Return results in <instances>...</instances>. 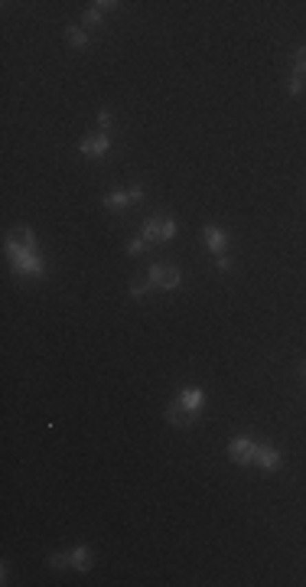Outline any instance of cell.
Masks as SVG:
<instances>
[{"label": "cell", "mask_w": 306, "mask_h": 587, "mask_svg": "<svg viewBox=\"0 0 306 587\" xmlns=\"http://www.w3.org/2000/svg\"><path fill=\"white\" fill-rule=\"evenodd\" d=\"M287 92H290V95H300V92H303V82H296V78H290V85H287Z\"/></svg>", "instance_id": "cell-18"}, {"label": "cell", "mask_w": 306, "mask_h": 587, "mask_svg": "<svg viewBox=\"0 0 306 587\" xmlns=\"http://www.w3.org/2000/svg\"><path fill=\"white\" fill-rule=\"evenodd\" d=\"M52 568H78V571H88L91 568V551L85 545H78L72 551H62V555H52L50 558Z\"/></svg>", "instance_id": "cell-1"}, {"label": "cell", "mask_w": 306, "mask_h": 587, "mask_svg": "<svg viewBox=\"0 0 306 587\" xmlns=\"http://www.w3.org/2000/svg\"><path fill=\"white\" fill-rule=\"evenodd\" d=\"M173 235H176V222L170 215H153L150 222H144V232H140V238H147V242H166Z\"/></svg>", "instance_id": "cell-2"}, {"label": "cell", "mask_w": 306, "mask_h": 587, "mask_svg": "<svg viewBox=\"0 0 306 587\" xmlns=\"http://www.w3.org/2000/svg\"><path fill=\"white\" fill-rule=\"evenodd\" d=\"M144 248H147V238H134V242L127 245V255H140Z\"/></svg>", "instance_id": "cell-16"}, {"label": "cell", "mask_w": 306, "mask_h": 587, "mask_svg": "<svg viewBox=\"0 0 306 587\" xmlns=\"http://www.w3.org/2000/svg\"><path fill=\"white\" fill-rule=\"evenodd\" d=\"M78 147H82V153H85V157H105V153H108V147H111V138L105 134V131H98V134H85Z\"/></svg>", "instance_id": "cell-8"}, {"label": "cell", "mask_w": 306, "mask_h": 587, "mask_svg": "<svg viewBox=\"0 0 306 587\" xmlns=\"http://www.w3.org/2000/svg\"><path fill=\"white\" fill-rule=\"evenodd\" d=\"M254 453H257V444L251 438H234L228 444V457L234 463H254Z\"/></svg>", "instance_id": "cell-7"}, {"label": "cell", "mask_w": 306, "mask_h": 587, "mask_svg": "<svg viewBox=\"0 0 306 587\" xmlns=\"http://www.w3.org/2000/svg\"><path fill=\"white\" fill-rule=\"evenodd\" d=\"M13 271L17 275H43L46 264L39 258V251H23V255H13Z\"/></svg>", "instance_id": "cell-5"}, {"label": "cell", "mask_w": 306, "mask_h": 587, "mask_svg": "<svg viewBox=\"0 0 306 587\" xmlns=\"http://www.w3.org/2000/svg\"><path fill=\"white\" fill-rule=\"evenodd\" d=\"M254 463H257V467H261V470H277V467H281V463H283V457H281V450L267 447V444H257Z\"/></svg>", "instance_id": "cell-9"}, {"label": "cell", "mask_w": 306, "mask_h": 587, "mask_svg": "<svg viewBox=\"0 0 306 587\" xmlns=\"http://www.w3.org/2000/svg\"><path fill=\"white\" fill-rule=\"evenodd\" d=\"M150 288H153V281H150V277H140V281H134V284H131V297H147L150 294Z\"/></svg>", "instance_id": "cell-15"}, {"label": "cell", "mask_w": 306, "mask_h": 587, "mask_svg": "<svg viewBox=\"0 0 306 587\" xmlns=\"http://www.w3.org/2000/svg\"><path fill=\"white\" fill-rule=\"evenodd\" d=\"M98 125L105 127V131H108V127H111V114H108V111H98Z\"/></svg>", "instance_id": "cell-19"}, {"label": "cell", "mask_w": 306, "mask_h": 587, "mask_svg": "<svg viewBox=\"0 0 306 587\" xmlns=\"http://www.w3.org/2000/svg\"><path fill=\"white\" fill-rule=\"evenodd\" d=\"M202 238H206V245L215 251V255H225V248H228V235L221 232L219 225H206V228H202Z\"/></svg>", "instance_id": "cell-10"}, {"label": "cell", "mask_w": 306, "mask_h": 587, "mask_svg": "<svg viewBox=\"0 0 306 587\" xmlns=\"http://www.w3.org/2000/svg\"><path fill=\"white\" fill-rule=\"evenodd\" d=\"M147 277L153 281V288H160V290H173V288H179V284H183L179 268H173V264H153Z\"/></svg>", "instance_id": "cell-3"}, {"label": "cell", "mask_w": 306, "mask_h": 587, "mask_svg": "<svg viewBox=\"0 0 306 587\" xmlns=\"http://www.w3.org/2000/svg\"><path fill=\"white\" fill-rule=\"evenodd\" d=\"M65 39H69L72 46H78V50H82V46H88L85 30H78V26H69V30H65Z\"/></svg>", "instance_id": "cell-14"}, {"label": "cell", "mask_w": 306, "mask_h": 587, "mask_svg": "<svg viewBox=\"0 0 306 587\" xmlns=\"http://www.w3.org/2000/svg\"><path fill=\"white\" fill-rule=\"evenodd\" d=\"M23 251H36V242H33V232L30 228H13L7 235V255H23Z\"/></svg>", "instance_id": "cell-4"}, {"label": "cell", "mask_w": 306, "mask_h": 587, "mask_svg": "<svg viewBox=\"0 0 306 587\" xmlns=\"http://www.w3.org/2000/svg\"><path fill=\"white\" fill-rule=\"evenodd\" d=\"M219 271H232V258H225V255H219Z\"/></svg>", "instance_id": "cell-20"}, {"label": "cell", "mask_w": 306, "mask_h": 587, "mask_svg": "<svg viewBox=\"0 0 306 587\" xmlns=\"http://www.w3.org/2000/svg\"><path fill=\"white\" fill-rule=\"evenodd\" d=\"M140 200H144V189H140V186L118 189V193H108V196H105V209H124V206L140 202Z\"/></svg>", "instance_id": "cell-6"}, {"label": "cell", "mask_w": 306, "mask_h": 587, "mask_svg": "<svg viewBox=\"0 0 306 587\" xmlns=\"http://www.w3.org/2000/svg\"><path fill=\"white\" fill-rule=\"evenodd\" d=\"M179 405H186V408H189V412H202V405H206V395H202V388H183V392H179Z\"/></svg>", "instance_id": "cell-12"}, {"label": "cell", "mask_w": 306, "mask_h": 587, "mask_svg": "<svg viewBox=\"0 0 306 587\" xmlns=\"http://www.w3.org/2000/svg\"><path fill=\"white\" fill-rule=\"evenodd\" d=\"M303 372H306V369H303Z\"/></svg>", "instance_id": "cell-21"}, {"label": "cell", "mask_w": 306, "mask_h": 587, "mask_svg": "<svg viewBox=\"0 0 306 587\" xmlns=\"http://www.w3.org/2000/svg\"><path fill=\"white\" fill-rule=\"evenodd\" d=\"M166 418H170V425H176V427H189L193 421H196V412H189L186 405L173 401L170 408H166Z\"/></svg>", "instance_id": "cell-11"}, {"label": "cell", "mask_w": 306, "mask_h": 587, "mask_svg": "<svg viewBox=\"0 0 306 587\" xmlns=\"http://www.w3.org/2000/svg\"><path fill=\"white\" fill-rule=\"evenodd\" d=\"M294 78L296 82H306V46L294 52Z\"/></svg>", "instance_id": "cell-13"}, {"label": "cell", "mask_w": 306, "mask_h": 587, "mask_svg": "<svg viewBox=\"0 0 306 587\" xmlns=\"http://www.w3.org/2000/svg\"><path fill=\"white\" fill-rule=\"evenodd\" d=\"M85 23L88 26H101V10H85Z\"/></svg>", "instance_id": "cell-17"}]
</instances>
